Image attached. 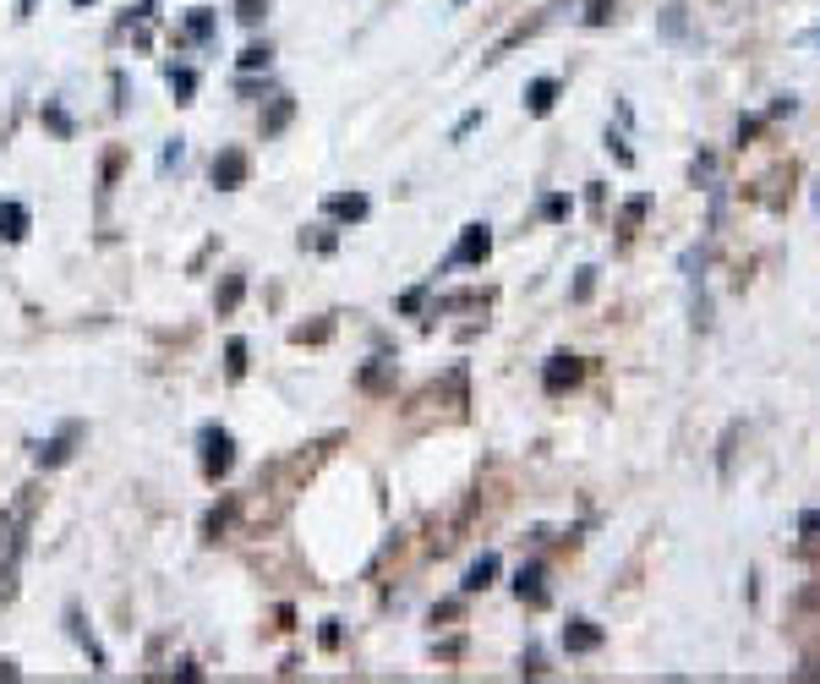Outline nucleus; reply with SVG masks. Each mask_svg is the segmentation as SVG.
<instances>
[{
  "label": "nucleus",
  "mask_w": 820,
  "mask_h": 684,
  "mask_svg": "<svg viewBox=\"0 0 820 684\" xmlns=\"http://www.w3.org/2000/svg\"><path fill=\"white\" fill-rule=\"evenodd\" d=\"M197 460H203L208 482H225L236 471V438H230V427H219V422L197 427Z\"/></svg>",
  "instance_id": "obj_1"
},
{
  "label": "nucleus",
  "mask_w": 820,
  "mask_h": 684,
  "mask_svg": "<svg viewBox=\"0 0 820 684\" xmlns=\"http://www.w3.org/2000/svg\"><path fill=\"white\" fill-rule=\"evenodd\" d=\"M492 252V230L487 225H465V236L454 241V252L443 258V269H465V263H487Z\"/></svg>",
  "instance_id": "obj_2"
},
{
  "label": "nucleus",
  "mask_w": 820,
  "mask_h": 684,
  "mask_svg": "<svg viewBox=\"0 0 820 684\" xmlns=\"http://www.w3.org/2000/svg\"><path fill=\"white\" fill-rule=\"evenodd\" d=\"M246 176H252L246 148H219V154H214V187L219 192H236V187H246Z\"/></svg>",
  "instance_id": "obj_3"
},
{
  "label": "nucleus",
  "mask_w": 820,
  "mask_h": 684,
  "mask_svg": "<svg viewBox=\"0 0 820 684\" xmlns=\"http://www.w3.org/2000/svg\"><path fill=\"white\" fill-rule=\"evenodd\" d=\"M323 214L339 219V225H361V219L372 214V203H367V192H328L323 197Z\"/></svg>",
  "instance_id": "obj_4"
},
{
  "label": "nucleus",
  "mask_w": 820,
  "mask_h": 684,
  "mask_svg": "<svg viewBox=\"0 0 820 684\" xmlns=\"http://www.w3.org/2000/svg\"><path fill=\"white\" fill-rule=\"evenodd\" d=\"M77 438H82V422H66L50 444H39V466H66L77 455Z\"/></svg>",
  "instance_id": "obj_5"
},
{
  "label": "nucleus",
  "mask_w": 820,
  "mask_h": 684,
  "mask_svg": "<svg viewBox=\"0 0 820 684\" xmlns=\"http://www.w3.org/2000/svg\"><path fill=\"white\" fill-rule=\"evenodd\" d=\"M580 384V356H553V362L542 367V389L547 394H564Z\"/></svg>",
  "instance_id": "obj_6"
},
{
  "label": "nucleus",
  "mask_w": 820,
  "mask_h": 684,
  "mask_svg": "<svg viewBox=\"0 0 820 684\" xmlns=\"http://www.w3.org/2000/svg\"><path fill=\"white\" fill-rule=\"evenodd\" d=\"M553 104H558V77H536L531 88H525V110L542 121V115H553Z\"/></svg>",
  "instance_id": "obj_7"
},
{
  "label": "nucleus",
  "mask_w": 820,
  "mask_h": 684,
  "mask_svg": "<svg viewBox=\"0 0 820 684\" xmlns=\"http://www.w3.org/2000/svg\"><path fill=\"white\" fill-rule=\"evenodd\" d=\"M290 121H296V99H290V94H274V99H268V110H263V137H279Z\"/></svg>",
  "instance_id": "obj_8"
},
{
  "label": "nucleus",
  "mask_w": 820,
  "mask_h": 684,
  "mask_svg": "<svg viewBox=\"0 0 820 684\" xmlns=\"http://www.w3.org/2000/svg\"><path fill=\"white\" fill-rule=\"evenodd\" d=\"M66 624H72L77 646H82V652H88V663H93V668H99V674H104V668H110V657H104V646L93 641V630H88V624H82V613H77V608H66Z\"/></svg>",
  "instance_id": "obj_9"
},
{
  "label": "nucleus",
  "mask_w": 820,
  "mask_h": 684,
  "mask_svg": "<svg viewBox=\"0 0 820 684\" xmlns=\"http://www.w3.org/2000/svg\"><path fill=\"white\" fill-rule=\"evenodd\" d=\"M564 646L574 657H585V652H596L602 646V630H596L591 619H569V630H564Z\"/></svg>",
  "instance_id": "obj_10"
},
{
  "label": "nucleus",
  "mask_w": 820,
  "mask_h": 684,
  "mask_svg": "<svg viewBox=\"0 0 820 684\" xmlns=\"http://www.w3.org/2000/svg\"><path fill=\"white\" fill-rule=\"evenodd\" d=\"M28 225H33V214L22 203H0V236L17 247V241H28Z\"/></svg>",
  "instance_id": "obj_11"
},
{
  "label": "nucleus",
  "mask_w": 820,
  "mask_h": 684,
  "mask_svg": "<svg viewBox=\"0 0 820 684\" xmlns=\"http://www.w3.org/2000/svg\"><path fill=\"white\" fill-rule=\"evenodd\" d=\"M241 301H246V274H225V285L214 291V312H219V318H230Z\"/></svg>",
  "instance_id": "obj_12"
},
{
  "label": "nucleus",
  "mask_w": 820,
  "mask_h": 684,
  "mask_svg": "<svg viewBox=\"0 0 820 684\" xmlns=\"http://www.w3.org/2000/svg\"><path fill=\"white\" fill-rule=\"evenodd\" d=\"M164 83H170L175 104H192V94H197V72H192V66H164Z\"/></svg>",
  "instance_id": "obj_13"
},
{
  "label": "nucleus",
  "mask_w": 820,
  "mask_h": 684,
  "mask_svg": "<svg viewBox=\"0 0 820 684\" xmlns=\"http://www.w3.org/2000/svg\"><path fill=\"white\" fill-rule=\"evenodd\" d=\"M514 591H520V602H531V608H542V602H547L542 570H536V564H531V570H520V575H514Z\"/></svg>",
  "instance_id": "obj_14"
},
{
  "label": "nucleus",
  "mask_w": 820,
  "mask_h": 684,
  "mask_svg": "<svg viewBox=\"0 0 820 684\" xmlns=\"http://www.w3.org/2000/svg\"><path fill=\"white\" fill-rule=\"evenodd\" d=\"M39 121H44V126H50V132H55V137H61V143H66V137H77V121H72V115H66V110H61V104H55V99H44V110H39Z\"/></svg>",
  "instance_id": "obj_15"
},
{
  "label": "nucleus",
  "mask_w": 820,
  "mask_h": 684,
  "mask_svg": "<svg viewBox=\"0 0 820 684\" xmlns=\"http://www.w3.org/2000/svg\"><path fill=\"white\" fill-rule=\"evenodd\" d=\"M492 581H498V559H492V553H482V559L465 570V591H487Z\"/></svg>",
  "instance_id": "obj_16"
},
{
  "label": "nucleus",
  "mask_w": 820,
  "mask_h": 684,
  "mask_svg": "<svg viewBox=\"0 0 820 684\" xmlns=\"http://www.w3.org/2000/svg\"><path fill=\"white\" fill-rule=\"evenodd\" d=\"M181 33H186V39H197V44H208V39H214V11H186Z\"/></svg>",
  "instance_id": "obj_17"
},
{
  "label": "nucleus",
  "mask_w": 820,
  "mask_h": 684,
  "mask_svg": "<svg viewBox=\"0 0 820 684\" xmlns=\"http://www.w3.org/2000/svg\"><path fill=\"white\" fill-rule=\"evenodd\" d=\"M225 378H230V384H241V378H246V340L225 345Z\"/></svg>",
  "instance_id": "obj_18"
},
{
  "label": "nucleus",
  "mask_w": 820,
  "mask_h": 684,
  "mask_svg": "<svg viewBox=\"0 0 820 684\" xmlns=\"http://www.w3.org/2000/svg\"><path fill=\"white\" fill-rule=\"evenodd\" d=\"M241 61V72H268V61H274V50L268 44H246V50L236 55Z\"/></svg>",
  "instance_id": "obj_19"
},
{
  "label": "nucleus",
  "mask_w": 820,
  "mask_h": 684,
  "mask_svg": "<svg viewBox=\"0 0 820 684\" xmlns=\"http://www.w3.org/2000/svg\"><path fill=\"white\" fill-rule=\"evenodd\" d=\"M230 515H236V504H230V498H225V504H219V509H208V520H203V537H219V531L230 526Z\"/></svg>",
  "instance_id": "obj_20"
},
{
  "label": "nucleus",
  "mask_w": 820,
  "mask_h": 684,
  "mask_svg": "<svg viewBox=\"0 0 820 684\" xmlns=\"http://www.w3.org/2000/svg\"><path fill=\"white\" fill-rule=\"evenodd\" d=\"M236 17L246 22V28H257V22L268 17V0H236Z\"/></svg>",
  "instance_id": "obj_21"
},
{
  "label": "nucleus",
  "mask_w": 820,
  "mask_h": 684,
  "mask_svg": "<svg viewBox=\"0 0 820 684\" xmlns=\"http://www.w3.org/2000/svg\"><path fill=\"white\" fill-rule=\"evenodd\" d=\"M618 0H585V28H602L607 17H613Z\"/></svg>",
  "instance_id": "obj_22"
},
{
  "label": "nucleus",
  "mask_w": 820,
  "mask_h": 684,
  "mask_svg": "<svg viewBox=\"0 0 820 684\" xmlns=\"http://www.w3.org/2000/svg\"><path fill=\"white\" fill-rule=\"evenodd\" d=\"M290 340H296V345H307V340H328V323H312V329H307V323H296V329H290Z\"/></svg>",
  "instance_id": "obj_23"
},
{
  "label": "nucleus",
  "mask_w": 820,
  "mask_h": 684,
  "mask_svg": "<svg viewBox=\"0 0 820 684\" xmlns=\"http://www.w3.org/2000/svg\"><path fill=\"white\" fill-rule=\"evenodd\" d=\"M301 247H312V252H334V230H318V236H307V230H301Z\"/></svg>",
  "instance_id": "obj_24"
},
{
  "label": "nucleus",
  "mask_w": 820,
  "mask_h": 684,
  "mask_svg": "<svg viewBox=\"0 0 820 684\" xmlns=\"http://www.w3.org/2000/svg\"><path fill=\"white\" fill-rule=\"evenodd\" d=\"M640 219H646V197H635V203L624 208V219H618V225H624V230H635Z\"/></svg>",
  "instance_id": "obj_25"
},
{
  "label": "nucleus",
  "mask_w": 820,
  "mask_h": 684,
  "mask_svg": "<svg viewBox=\"0 0 820 684\" xmlns=\"http://www.w3.org/2000/svg\"><path fill=\"white\" fill-rule=\"evenodd\" d=\"M591 285H596V269H580V280H574V301L591 296Z\"/></svg>",
  "instance_id": "obj_26"
},
{
  "label": "nucleus",
  "mask_w": 820,
  "mask_h": 684,
  "mask_svg": "<svg viewBox=\"0 0 820 684\" xmlns=\"http://www.w3.org/2000/svg\"><path fill=\"white\" fill-rule=\"evenodd\" d=\"M181 159H186V143H181V137H170V148H164V170L181 165Z\"/></svg>",
  "instance_id": "obj_27"
},
{
  "label": "nucleus",
  "mask_w": 820,
  "mask_h": 684,
  "mask_svg": "<svg viewBox=\"0 0 820 684\" xmlns=\"http://www.w3.org/2000/svg\"><path fill=\"white\" fill-rule=\"evenodd\" d=\"M542 214H547V219H564V214H569V197H547Z\"/></svg>",
  "instance_id": "obj_28"
},
{
  "label": "nucleus",
  "mask_w": 820,
  "mask_h": 684,
  "mask_svg": "<svg viewBox=\"0 0 820 684\" xmlns=\"http://www.w3.org/2000/svg\"><path fill=\"white\" fill-rule=\"evenodd\" d=\"M33 11H39V0H22V6H17V17H22V22H28V17H33Z\"/></svg>",
  "instance_id": "obj_29"
},
{
  "label": "nucleus",
  "mask_w": 820,
  "mask_h": 684,
  "mask_svg": "<svg viewBox=\"0 0 820 684\" xmlns=\"http://www.w3.org/2000/svg\"><path fill=\"white\" fill-rule=\"evenodd\" d=\"M88 6H99V0H72V11H88Z\"/></svg>",
  "instance_id": "obj_30"
},
{
  "label": "nucleus",
  "mask_w": 820,
  "mask_h": 684,
  "mask_svg": "<svg viewBox=\"0 0 820 684\" xmlns=\"http://www.w3.org/2000/svg\"><path fill=\"white\" fill-rule=\"evenodd\" d=\"M449 6H465V0H449Z\"/></svg>",
  "instance_id": "obj_31"
}]
</instances>
